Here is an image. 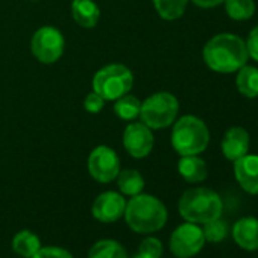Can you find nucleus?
Wrapping results in <instances>:
<instances>
[{"label":"nucleus","mask_w":258,"mask_h":258,"mask_svg":"<svg viewBox=\"0 0 258 258\" xmlns=\"http://www.w3.org/2000/svg\"><path fill=\"white\" fill-rule=\"evenodd\" d=\"M126 201L120 193L115 191H105L94 199L93 204V216L99 222L111 223L118 220L124 214Z\"/></svg>","instance_id":"obj_11"},{"label":"nucleus","mask_w":258,"mask_h":258,"mask_svg":"<svg viewBox=\"0 0 258 258\" xmlns=\"http://www.w3.org/2000/svg\"><path fill=\"white\" fill-rule=\"evenodd\" d=\"M72 16L79 26L94 28L100 19V10L93 0H73Z\"/></svg>","instance_id":"obj_16"},{"label":"nucleus","mask_w":258,"mask_h":258,"mask_svg":"<svg viewBox=\"0 0 258 258\" xmlns=\"http://www.w3.org/2000/svg\"><path fill=\"white\" fill-rule=\"evenodd\" d=\"M140 108L142 102L136 96H121L115 100L114 111L121 120H134L136 117L140 115Z\"/></svg>","instance_id":"obj_23"},{"label":"nucleus","mask_w":258,"mask_h":258,"mask_svg":"<svg viewBox=\"0 0 258 258\" xmlns=\"http://www.w3.org/2000/svg\"><path fill=\"white\" fill-rule=\"evenodd\" d=\"M117 185H118V190L123 195L136 196V195H140L142 190L145 188V179L137 170L126 169L123 172H118Z\"/></svg>","instance_id":"obj_19"},{"label":"nucleus","mask_w":258,"mask_h":258,"mask_svg":"<svg viewBox=\"0 0 258 258\" xmlns=\"http://www.w3.org/2000/svg\"><path fill=\"white\" fill-rule=\"evenodd\" d=\"M139 253L148 258H160L163 255V243L157 237H148L142 241Z\"/></svg>","instance_id":"obj_25"},{"label":"nucleus","mask_w":258,"mask_h":258,"mask_svg":"<svg viewBox=\"0 0 258 258\" xmlns=\"http://www.w3.org/2000/svg\"><path fill=\"white\" fill-rule=\"evenodd\" d=\"M234 176L238 185L249 195H258V155H249L234 161Z\"/></svg>","instance_id":"obj_12"},{"label":"nucleus","mask_w":258,"mask_h":258,"mask_svg":"<svg viewBox=\"0 0 258 258\" xmlns=\"http://www.w3.org/2000/svg\"><path fill=\"white\" fill-rule=\"evenodd\" d=\"M179 214L191 223H207L222 216L223 202L220 196L205 187L187 190L178 204Z\"/></svg>","instance_id":"obj_3"},{"label":"nucleus","mask_w":258,"mask_h":258,"mask_svg":"<svg viewBox=\"0 0 258 258\" xmlns=\"http://www.w3.org/2000/svg\"><path fill=\"white\" fill-rule=\"evenodd\" d=\"M88 258H127L124 247L115 240H100L93 244Z\"/></svg>","instance_id":"obj_20"},{"label":"nucleus","mask_w":258,"mask_h":258,"mask_svg":"<svg viewBox=\"0 0 258 258\" xmlns=\"http://www.w3.org/2000/svg\"><path fill=\"white\" fill-rule=\"evenodd\" d=\"M237 90L247 99L258 97V69L252 66H243L235 78Z\"/></svg>","instance_id":"obj_17"},{"label":"nucleus","mask_w":258,"mask_h":258,"mask_svg":"<svg viewBox=\"0 0 258 258\" xmlns=\"http://www.w3.org/2000/svg\"><path fill=\"white\" fill-rule=\"evenodd\" d=\"M31 49L38 61L43 64H53L64 52V37L56 28L43 26L34 34Z\"/></svg>","instance_id":"obj_8"},{"label":"nucleus","mask_w":258,"mask_h":258,"mask_svg":"<svg viewBox=\"0 0 258 258\" xmlns=\"http://www.w3.org/2000/svg\"><path fill=\"white\" fill-rule=\"evenodd\" d=\"M226 14L232 20H249L255 14V2L253 0H225Z\"/></svg>","instance_id":"obj_22"},{"label":"nucleus","mask_w":258,"mask_h":258,"mask_svg":"<svg viewBox=\"0 0 258 258\" xmlns=\"http://www.w3.org/2000/svg\"><path fill=\"white\" fill-rule=\"evenodd\" d=\"M232 240L243 250H258V219L247 216L238 219L232 226Z\"/></svg>","instance_id":"obj_14"},{"label":"nucleus","mask_w":258,"mask_h":258,"mask_svg":"<svg viewBox=\"0 0 258 258\" xmlns=\"http://www.w3.org/2000/svg\"><path fill=\"white\" fill-rule=\"evenodd\" d=\"M205 64L217 73L238 72L247 62L246 43L234 34H219L204 47Z\"/></svg>","instance_id":"obj_1"},{"label":"nucleus","mask_w":258,"mask_h":258,"mask_svg":"<svg viewBox=\"0 0 258 258\" xmlns=\"http://www.w3.org/2000/svg\"><path fill=\"white\" fill-rule=\"evenodd\" d=\"M210 143V131L204 120L196 115L181 117L172 131V146L181 155H199Z\"/></svg>","instance_id":"obj_4"},{"label":"nucleus","mask_w":258,"mask_h":258,"mask_svg":"<svg viewBox=\"0 0 258 258\" xmlns=\"http://www.w3.org/2000/svg\"><path fill=\"white\" fill-rule=\"evenodd\" d=\"M178 172L179 175L191 184L202 182L208 176V167L202 158L198 155H185L178 163Z\"/></svg>","instance_id":"obj_15"},{"label":"nucleus","mask_w":258,"mask_h":258,"mask_svg":"<svg viewBox=\"0 0 258 258\" xmlns=\"http://www.w3.org/2000/svg\"><path fill=\"white\" fill-rule=\"evenodd\" d=\"M40 247H41L40 237L37 234H34L32 231H28V229L20 231L13 238V249H14V252L19 253L23 258H32L38 252Z\"/></svg>","instance_id":"obj_18"},{"label":"nucleus","mask_w":258,"mask_h":258,"mask_svg":"<svg viewBox=\"0 0 258 258\" xmlns=\"http://www.w3.org/2000/svg\"><path fill=\"white\" fill-rule=\"evenodd\" d=\"M134 258H148V256H145V255H140V253H137V255H136Z\"/></svg>","instance_id":"obj_30"},{"label":"nucleus","mask_w":258,"mask_h":258,"mask_svg":"<svg viewBox=\"0 0 258 258\" xmlns=\"http://www.w3.org/2000/svg\"><path fill=\"white\" fill-rule=\"evenodd\" d=\"M123 146L134 158H145L154 148L152 129L145 123H129L123 133Z\"/></svg>","instance_id":"obj_10"},{"label":"nucleus","mask_w":258,"mask_h":258,"mask_svg":"<svg viewBox=\"0 0 258 258\" xmlns=\"http://www.w3.org/2000/svg\"><path fill=\"white\" fill-rule=\"evenodd\" d=\"M103 105H105V99H103L102 96H99L96 91L87 94V97H85V100H84V108H85L88 112H91V114L100 112L102 108H103Z\"/></svg>","instance_id":"obj_27"},{"label":"nucleus","mask_w":258,"mask_h":258,"mask_svg":"<svg viewBox=\"0 0 258 258\" xmlns=\"http://www.w3.org/2000/svg\"><path fill=\"white\" fill-rule=\"evenodd\" d=\"M124 219L133 231L149 234L160 231L167 222V208L164 204L151 195H136L126 202Z\"/></svg>","instance_id":"obj_2"},{"label":"nucleus","mask_w":258,"mask_h":258,"mask_svg":"<svg viewBox=\"0 0 258 258\" xmlns=\"http://www.w3.org/2000/svg\"><path fill=\"white\" fill-rule=\"evenodd\" d=\"M134 84L133 72L123 64H109L93 78V91L105 100H117L129 93Z\"/></svg>","instance_id":"obj_5"},{"label":"nucleus","mask_w":258,"mask_h":258,"mask_svg":"<svg viewBox=\"0 0 258 258\" xmlns=\"http://www.w3.org/2000/svg\"><path fill=\"white\" fill-rule=\"evenodd\" d=\"M188 0H154L157 13L164 20H176L185 13Z\"/></svg>","instance_id":"obj_21"},{"label":"nucleus","mask_w":258,"mask_h":258,"mask_svg":"<svg viewBox=\"0 0 258 258\" xmlns=\"http://www.w3.org/2000/svg\"><path fill=\"white\" fill-rule=\"evenodd\" d=\"M249 134L241 126H232L222 139V154L226 160L235 161L244 157L249 151Z\"/></svg>","instance_id":"obj_13"},{"label":"nucleus","mask_w":258,"mask_h":258,"mask_svg":"<svg viewBox=\"0 0 258 258\" xmlns=\"http://www.w3.org/2000/svg\"><path fill=\"white\" fill-rule=\"evenodd\" d=\"M205 244L202 228L198 223H182L170 235V250L176 258H191L198 255Z\"/></svg>","instance_id":"obj_7"},{"label":"nucleus","mask_w":258,"mask_h":258,"mask_svg":"<svg viewBox=\"0 0 258 258\" xmlns=\"http://www.w3.org/2000/svg\"><path fill=\"white\" fill-rule=\"evenodd\" d=\"M202 232H204L205 241L220 243V241H223L226 238V235L229 232V228H228V223L225 220L217 217L214 220H210V222L204 223Z\"/></svg>","instance_id":"obj_24"},{"label":"nucleus","mask_w":258,"mask_h":258,"mask_svg":"<svg viewBox=\"0 0 258 258\" xmlns=\"http://www.w3.org/2000/svg\"><path fill=\"white\" fill-rule=\"evenodd\" d=\"M32 258H73V255L62 247L49 246V247H40Z\"/></svg>","instance_id":"obj_26"},{"label":"nucleus","mask_w":258,"mask_h":258,"mask_svg":"<svg viewBox=\"0 0 258 258\" xmlns=\"http://www.w3.org/2000/svg\"><path fill=\"white\" fill-rule=\"evenodd\" d=\"M246 49H247V55L252 59L258 61V26H255L249 32V37L246 41Z\"/></svg>","instance_id":"obj_28"},{"label":"nucleus","mask_w":258,"mask_h":258,"mask_svg":"<svg viewBox=\"0 0 258 258\" xmlns=\"http://www.w3.org/2000/svg\"><path fill=\"white\" fill-rule=\"evenodd\" d=\"M88 172L99 182H111L120 172L117 154L108 146H97L88 157Z\"/></svg>","instance_id":"obj_9"},{"label":"nucleus","mask_w":258,"mask_h":258,"mask_svg":"<svg viewBox=\"0 0 258 258\" xmlns=\"http://www.w3.org/2000/svg\"><path fill=\"white\" fill-rule=\"evenodd\" d=\"M179 111L178 99L166 91L149 96L140 108L142 123L151 129H163L170 126Z\"/></svg>","instance_id":"obj_6"},{"label":"nucleus","mask_w":258,"mask_h":258,"mask_svg":"<svg viewBox=\"0 0 258 258\" xmlns=\"http://www.w3.org/2000/svg\"><path fill=\"white\" fill-rule=\"evenodd\" d=\"M225 0H193V4L201 7V8H214L220 4H223Z\"/></svg>","instance_id":"obj_29"}]
</instances>
